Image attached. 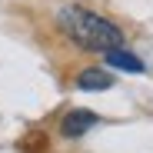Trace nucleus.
I'll use <instances>...</instances> for the list:
<instances>
[{
	"mask_svg": "<svg viewBox=\"0 0 153 153\" xmlns=\"http://www.w3.org/2000/svg\"><path fill=\"white\" fill-rule=\"evenodd\" d=\"M60 27L83 50H100V53H107V50H113V47H123V33H120L117 23H110L100 13H90L83 7H67L60 13Z\"/></svg>",
	"mask_w": 153,
	"mask_h": 153,
	"instance_id": "f257e3e1",
	"label": "nucleus"
},
{
	"mask_svg": "<svg viewBox=\"0 0 153 153\" xmlns=\"http://www.w3.org/2000/svg\"><path fill=\"white\" fill-rule=\"evenodd\" d=\"M93 123H97V113H90V110H70L60 120V130H63V137H80V133L90 130Z\"/></svg>",
	"mask_w": 153,
	"mask_h": 153,
	"instance_id": "f03ea898",
	"label": "nucleus"
},
{
	"mask_svg": "<svg viewBox=\"0 0 153 153\" xmlns=\"http://www.w3.org/2000/svg\"><path fill=\"white\" fill-rule=\"evenodd\" d=\"M107 63L110 67H117V70H130V73H143V60H137L133 53H126L123 47H113V50H107Z\"/></svg>",
	"mask_w": 153,
	"mask_h": 153,
	"instance_id": "7ed1b4c3",
	"label": "nucleus"
},
{
	"mask_svg": "<svg viewBox=\"0 0 153 153\" xmlns=\"http://www.w3.org/2000/svg\"><path fill=\"white\" fill-rule=\"evenodd\" d=\"M76 87L80 90H110L113 87V76L107 70H83L76 76Z\"/></svg>",
	"mask_w": 153,
	"mask_h": 153,
	"instance_id": "20e7f679",
	"label": "nucleus"
},
{
	"mask_svg": "<svg viewBox=\"0 0 153 153\" xmlns=\"http://www.w3.org/2000/svg\"><path fill=\"white\" fill-rule=\"evenodd\" d=\"M20 150H23V153H50L47 137H43L40 130H30L27 137H23V140H20Z\"/></svg>",
	"mask_w": 153,
	"mask_h": 153,
	"instance_id": "39448f33",
	"label": "nucleus"
}]
</instances>
